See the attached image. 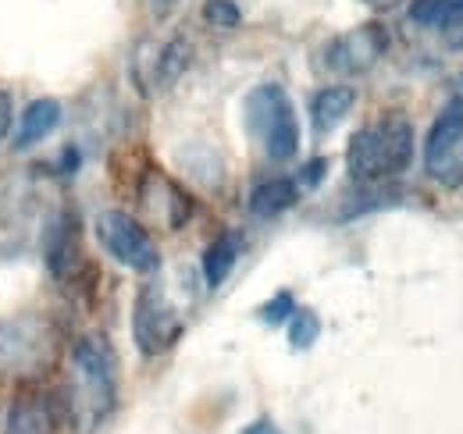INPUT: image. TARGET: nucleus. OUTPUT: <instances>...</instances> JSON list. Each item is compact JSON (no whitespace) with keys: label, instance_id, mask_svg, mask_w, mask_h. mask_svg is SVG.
Wrapping results in <instances>:
<instances>
[{"label":"nucleus","instance_id":"1","mask_svg":"<svg viewBox=\"0 0 463 434\" xmlns=\"http://www.w3.org/2000/svg\"><path fill=\"white\" fill-rule=\"evenodd\" d=\"M413 143H417L413 125L400 114H389L374 125H364L346 146L349 178L364 182V185H374V182L403 175L413 161Z\"/></svg>","mask_w":463,"mask_h":434},{"label":"nucleus","instance_id":"2","mask_svg":"<svg viewBox=\"0 0 463 434\" xmlns=\"http://www.w3.org/2000/svg\"><path fill=\"white\" fill-rule=\"evenodd\" d=\"M246 125L271 161H292L299 150V118L279 82H264L246 97Z\"/></svg>","mask_w":463,"mask_h":434},{"label":"nucleus","instance_id":"3","mask_svg":"<svg viewBox=\"0 0 463 434\" xmlns=\"http://www.w3.org/2000/svg\"><path fill=\"white\" fill-rule=\"evenodd\" d=\"M185 321L175 310V303L165 296L161 285H143L132 307V342L143 356H161L182 338Z\"/></svg>","mask_w":463,"mask_h":434},{"label":"nucleus","instance_id":"4","mask_svg":"<svg viewBox=\"0 0 463 434\" xmlns=\"http://www.w3.org/2000/svg\"><path fill=\"white\" fill-rule=\"evenodd\" d=\"M97 239L100 246L115 257L118 264H125L128 271L150 274L161 268V250L157 242L150 239V231L125 211H104L97 214Z\"/></svg>","mask_w":463,"mask_h":434},{"label":"nucleus","instance_id":"5","mask_svg":"<svg viewBox=\"0 0 463 434\" xmlns=\"http://www.w3.org/2000/svg\"><path fill=\"white\" fill-rule=\"evenodd\" d=\"M71 360H75V371H79V381H82V392L93 402V413L104 417L115 406V395H118L115 349L100 335H82L75 342V349H71Z\"/></svg>","mask_w":463,"mask_h":434},{"label":"nucleus","instance_id":"6","mask_svg":"<svg viewBox=\"0 0 463 434\" xmlns=\"http://www.w3.org/2000/svg\"><path fill=\"white\" fill-rule=\"evenodd\" d=\"M389 51V33L378 22L356 25L325 47V68L335 75H364Z\"/></svg>","mask_w":463,"mask_h":434},{"label":"nucleus","instance_id":"7","mask_svg":"<svg viewBox=\"0 0 463 434\" xmlns=\"http://www.w3.org/2000/svg\"><path fill=\"white\" fill-rule=\"evenodd\" d=\"M51 349L47 325L22 317V321H0V378L11 374H33Z\"/></svg>","mask_w":463,"mask_h":434},{"label":"nucleus","instance_id":"8","mask_svg":"<svg viewBox=\"0 0 463 434\" xmlns=\"http://www.w3.org/2000/svg\"><path fill=\"white\" fill-rule=\"evenodd\" d=\"M58 431V410L47 392H22L7 410L4 434H54Z\"/></svg>","mask_w":463,"mask_h":434},{"label":"nucleus","instance_id":"9","mask_svg":"<svg viewBox=\"0 0 463 434\" xmlns=\"http://www.w3.org/2000/svg\"><path fill=\"white\" fill-rule=\"evenodd\" d=\"M410 22L446 36L453 51H463V0H410Z\"/></svg>","mask_w":463,"mask_h":434},{"label":"nucleus","instance_id":"10","mask_svg":"<svg viewBox=\"0 0 463 434\" xmlns=\"http://www.w3.org/2000/svg\"><path fill=\"white\" fill-rule=\"evenodd\" d=\"M460 139H463V100L453 97V100L442 108V114L435 118V125L428 128V139H424V167L431 171Z\"/></svg>","mask_w":463,"mask_h":434},{"label":"nucleus","instance_id":"11","mask_svg":"<svg viewBox=\"0 0 463 434\" xmlns=\"http://www.w3.org/2000/svg\"><path fill=\"white\" fill-rule=\"evenodd\" d=\"M43 253H47V264L58 278L75 274L79 264V235H75V217L61 214L51 228H47V242H43Z\"/></svg>","mask_w":463,"mask_h":434},{"label":"nucleus","instance_id":"12","mask_svg":"<svg viewBox=\"0 0 463 434\" xmlns=\"http://www.w3.org/2000/svg\"><path fill=\"white\" fill-rule=\"evenodd\" d=\"M61 125V104L54 97H43V100H33L29 108L22 110L18 118V132H14V146L18 150H29L36 143H43L54 128Z\"/></svg>","mask_w":463,"mask_h":434},{"label":"nucleus","instance_id":"13","mask_svg":"<svg viewBox=\"0 0 463 434\" xmlns=\"http://www.w3.org/2000/svg\"><path fill=\"white\" fill-rule=\"evenodd\" d=\"M353 104H356V90L353 86H325V90H317L314 100H310V121H314V128L321 136L332 132V128H339V121L353 110Z\"/></svg>","mask_w":463,"mask_h":434},{"label":"nucleus","instance_id":"14","mask_svg":"<svg viewBox=\"0 0 463 434\" xmlns=\"http://www.w3.org/2000/svg\"><path fill=\"white\" fill-rule=\"evenodd\" d=\"M239 257H242V235H239V231L218 235V239L203 250V281H207V288H222L225 278L235 271Z\"/></svg>","mask_w":463,"mask_h":434},{"label":"nucleus","instance_id":"15","mask_svg":"<svg viewBox=\"0 0 463 434\" xmlns=\"http://www.w3.org/2000/svg\"><path fill=\"white\" fill-rule=\"evenodd\" d=\"M296 200H299L296 178H268V182L253 185V193H250V214L268 221V217L286 214Z\"/></svg>","mask_w":463,"mask_h":434},{"label":"nucleus","instance_id":"16","mask_svg":"<svg viewBox=\"0 0 463 434\" xmlns=\"http://www.w3.org/2000/svg\"><path fill=\"white\" fill-rule=\"evenodd\" d=\"M185 68H189V43L185 40L165 43L161 54L154 57V86H172Z\"/></svg>","mask_w":463,"mask_h":434},{"label":"nucleus","instance_id":"17","mask_svg":"<svg viewBox=\"0 0 463 434\" xmlns=\"http://www.w3.org/2000/svg\"><path fill=\"white\" fill-rule=\"evenodd\" d=\"M317 335H321V321H317V314H314V310H299V307H296V314L289 317L292 349H310V345L317 342Z\"/></svg>","mask_w":463,"mask_h":434},{"label":"nucleus","instance_id":"18","mask_svg":"<svg viewBox=\"0 0 463 434\" xmlns=\"http://www.w3.org/2000/svg\"><path fill=\"white\" fill-rule=\"evenodd\" d=\"M428 175H431L435 182H442L446 189H460L463 185V139L449 150V154H446V157H442V161L435 164Z\"/></svg>","mask_w":463,"mask_h":434},{"label":"nucleus","instance_id":"19","mask_svg":"<svg viewBox=\"0 0 463 434\" xmlns=\"http://www.w3.org/2000/svg\"><path fill=\"white\" fill-rule=\"evenodd\" d=\"M203 22L214 29H235L242 22V11L235 0H207L203 4Z\"/></svg>","mask_w":463,"mask_h":434},{"label":"nucleus","instance_id":"20","mask_svg":"<svg viewBox=\"0 0 463 434\" xmlns=\"http://www.w3.org/2000/svg\"><path fill=\"white\" fill-rule=\"evenodd\" d=\"M257 314H260L264 325H282V321H289L292 314H296V299H292V292H275Z\"/></svg>","mask_w":463,"mask_h":434},{"label":"nucleus","instance_id":"21","mask_svg":"<svg viewBox=\"0 0 463 434\" xmlns=\"http://www.w3.org/2000/svg\"><path fill=\"white\" fill-rule=\"evenodd\" d=\"M325 171H328V161L325 157H317V161L303 164V171H299V178H296V185H303V189H314L321 178H325Z\"/></svg>","mask_w":463,"mask_h":434},{"label":"nucleus","instance_id":"22","mask_svg":"<svg viewBox=\"0 0 463 434\" xmlns=\"http://www.w3.org/2000/svg\"><path fill=\"white\" fill-rule=\"evenodd\" d=\"M11 118H14V104H11V93H7V90H0V143H4L7 128H11Z\"/></svg>","mask_w":463,"mask_h":434},{"label":"nucleus","instance_id":"23","mask_svg":"<svg viewBox=\"0 0 463 434\" xmlns=\"http://www.w3.org/2000/svg\"><path fill=\"white\" fill-rule=\"evenodd\" d=\"M242 434H282V428H275L271 420H253L242 428Z\"/></svg>","mask_w":463,"mask_h":434},{"label":"nucleus","instance_id":"24","mask_svg":"<svg viewBox=\"0 0 463 434\" xmlns=\"http://www.w3.org/2000/svg\"><path fill=\"white\" fill-rule=\"evenodd\" d=\"M367 4H371V7H392L396 0H367Z\"/></svg>","mask_w":463,"mask_h":434},{"label":"nucleus","instance_id":"25","mask_svg":"<svg viewBox=\"0 0 463 434\" xmlns=\"http://www.w3.org/2000/svg\"><path fill=\"white\" fill-rule=\"evenodd\" d=\"M457 97L463 100V75H460V90H457Z\"/></svg>","mask_w":463,"mask_h":434}]
</instances>
